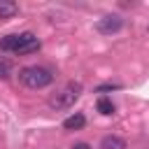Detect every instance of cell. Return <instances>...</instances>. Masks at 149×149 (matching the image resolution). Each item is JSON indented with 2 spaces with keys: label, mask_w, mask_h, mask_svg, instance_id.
<instances>
[{
  "label": "cell",
  "mask_w": 149,
  "mask_h": 149,
  "mask_svg": "<svg viewBox=\"0 0 149 149\" xmlns=\"http://www.w3.org/2000/svg\"><path fill=\"white\" fill-rule=\"evenodd\" d=\"M0 49L9 54H33L40 49V40L33 33H14L0 40Z\"/></svg>",
  "instance_id": "1"
},
{
  "label": "cell",
  "mask_w": 149,
  "mask_h": 149,
  "mask_svg": "<svg viewBox=\"0 0 149 149\" xmlns=\"http://www.w3.org/2000/svg\"><path fill=\"white\" fill-rule=\"evenodd\" d=\"M81 91L84 86L79 81H68L61 91H56L51 98H49V107L51 109H70L79 98H81Z\"/></svg>",
  "instance_id": "2"
},
{
  "label": "cell",
  "mask_w": 149,
  "mask_h": 149,
  "mask_svg": "<svg viewBox=\"0 0 149 149\" xmlns=\"http://www.w3.org/2000/svg\"><path fill=\"white\" fill-rule=\"evenodd\" d=\"M19 79L28 86V88H44L54 81V74L51 70L47 68H40V65H30V68H23L19 72Z\"/></svg>",
  "instance_id": "3"
},
{
  "label": "cell",
  "mask_w": 149,
  "mask_h": 149,
  "mask_svg": "<svg viewBox=\"0 0 149 149\" xmlns=\"http://www.w3.org/2000/svg\"><path fill=\"white\" fill-rule=\"evenodd\" d=\"M121 28H123V19H121L119 14H105V16L98 19V23H95V30L102 33V35H114V33H119Z\"/></svg>",
  "instance_id": "4"
},
{
  "label": "cell",
  "mask_w": 149,
  "mask_h": 149,
  "mask_svg": "<svg viewBox=\"0 0 149 149\" xmlns=\"http://www.w3.org/2000/svg\"><path fill=\"white\" fill-rule=\"evenodd\" d=\"M86 126V116L81 114V112H77V114H72V116H68L65 121H63V128L65 130H79V128H84Z\"/></svg>",
  "instance_id": "5"
},
{
  "label": "cell",
  "mask_w": 149,
  "mask_h": 149,
  "mask_svg": "<svg viewBox=\"0 0 149 149\" xmlns=\"http://www.w3.org/2000/svg\"><path fill=\"white\" fill-rule=\"evenodd\" d=\"M19 14V5L9 0H0V19H14Z\"/></svg>",
  "instance_id": "6"
},
{
  "label": "cell",
  "mask_w": 149,
  "mask_h": 149,
  "mask_svg": "<svg viewBox=\"0 0 149 149\" xmlns=\"http://www.w3.org/2000/svg\"><path fill=\"white\" fill-rule=\"evenodd\" d=\"M100 149H126V142L116 135H105L100 140Z\"/></svg>",
  "instance_id": "7"
},
{
  "label": "cell",
  "mask_w": 149,
  "mask_h": 149,
  "mask_svg": "<svg viewBox=\"0 0 149 149\" xmlns=\"http://www.w3.org/2000/svg\"><path fill=\"white\" fill-rule=\"evenodd\" d=\"M95 107H98L100 114H112V112H114V102H112L109 98H98V105H95Z\"/></svg>",
  "instance_id": "8"
},
{
  "label": "cell",
  "mask_w": 149,
  "mask_h": 149,
  "mask_svg": "<svg viewBox=\"0 0 149 149\" xmlns=\"http://www.w3.org/2000/svg\"><path fill=\"white\" fill-rule=\"evenodd\" d=\"M9 74H12V63L5 56H0V79H7Z\"/></svg>",
  "instance_id": "9"
},
{
  "label": "cell",
  "mask_w": 149,
  "mask_h": 149,
  "mask_svg": "<svg viewBox=\"0 0 149 149\" xmlns=\"http://www.w3.org/2000/svg\"><path fill=\"white\" fill-rule=\"evenodd\" d=\"M112 88H119V84H105V86H98V91H112Z\"/></svg>",
  "instance_id": "10"
},
{
  "label": "cell",
  "mask_w": 149,
  "mask_h": 149,
  "mask_svg": "<svg viewBox=\"0 0 149 149\" xmlns=\"http://www.w3.org/2000/svg\"><path fill=\"white\" fill-rule=\"evenodd\" d=\"M70 149H91L86 142H79V144H74V147H70Z\"/></svg>",
  "instance_id": "11"
}]
</instances>
